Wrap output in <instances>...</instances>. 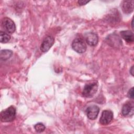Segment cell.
<instances>
[{
  "label": "cell",
  "mask_w": 134,
  "mask_h": 134,
  "mask_svg": "<svg viewBox=\"0 0 134 134\" xmlns=\"http://www.w3.org/2000/svg\"><path fill=\"white\" fill-rule=\"evenodd\" d=\"M131 26H132V28L133 29V19L132 20V24H131Z\"/></svg>",
  "instance_id": "18"
},
{
  "label": "cell",
  "mask_w": 134,
  "mask_h": 134,
  "mask_svg": "<svg viewBox=\"0 0 134 134\" xmlns=\"http://www.w3.org/2000/svg\"><path fill=\"white\" fill-rule=\"evenodd\" d=\"M121 37L128 43H132L133 42V34L130 30H123L120 31Z\"/></svg>",
  "instance_id": "11"
},
{
  "label": "cell",
  "mask_w": 134,
  "mask_h": 134,
  "mask_svg": "<svg viewBox=\"0 0 134 134\" xmlns=\"http://www.w3.org/2000/svg\"><path fill=\"white\" fill-rule=\"evenodd\" d=\"M133 1H125L122 4V9L125 14H130L133 10Z\"/></svg>",
  "instance_id": "10"
},
{
  "label": "cell",
  "mask_w": 134,
  "mask_h": 134,
  "mask_svg": "<svg viewBox=\"0 0 134 134\" xmlns=\"http://www.w3.org/2000/svg\"><path fill=\"white\" fill-rule=\"evenodd\" d=\"M113 119V113L111 110H103L100 118L99 119V122L103 125H106L109 124Z\"/></svg>",
  "instance_id": "6"
},
{
  "label": "cell",
  "mask_w": 134,
  "mask_h": 134,
  "mask_svg": "<svg viewBox=\"0 0 134 134\" xmlns=\"http://www.w3.org/2000/svg\"><path fill=\"white\" fill-rule=\"evenodd\" d=\"M1 25L3 28L8 33L12 34L15 32L16 26L14 22L9 18L4 17L2 19Z\"/></svg>",
  "instance_id": "4"
},
{
  "label": "cell",
  "mask_w": 134,
  "mask_h": 134,
  "mask_svg": "<svg viewBox=\"0 0 134 134\" xmlns=\"http://www.w3.org/2000/svg\"><path fill=\"white\" fill-rule=\"evenodd\" d=\"M54 42V39L51 36H47L42 40L40 45V50L43 52H47Z\"/></svg>",
  "instance_id": "5"
},
{
  "label": "cell",
  "mask_w": 134,
  "mask_h": 134,
  "mask_svg": "<svg viewBox=\"0 0 134 134\" xmlns=\"http://www.w3.org/2000/svg\"><path fill=\"white\" fill-rule=\"evenodd\" d=\"M72 48L77 53H82L86 51V45L82 39L77 38L74 39L72 41Z\"/></svg>",
  "instance_id": "3"
},
{
  "label": "cell",
  "mask_w": 134,
  "mask_h": 134,
  "mask_svg": "<svg viewBox=\"0 0 134 134\" xmlns=\"http://www.w3.org/2000/svg\"><path fill=\"white\" fill-rule=\"evenodd\" d=\"M133 103L132 102H128L125 103L122 107L121 110L122 115L124 116H131L133 113Z\"/></svg>",
  "instance_id": "9"
},
{
  "label": "cell",
  "mask_w": 134,
  "mask_h": 134,
  "mask_svg": "<svg viewBox=\"0 0 134 134\" xmlns=\"http://www.w3.org/2000/svg\"><path fill=\"white\" fill-rule=\"evenodd\" d=\"M133 70H133V65L131 66V69H130V73L132 76H133Z\"/></svg>",
  "instance_id": "17"
},
{
  "label": "cell",
  "mask_w": 134,
  "mask_h": 134,
  "mask_svg": "<svg viewBox=\"0 0 134 134\" xmlns=\"http://www.w3.org/2000/svg\"><path fill=\"white\" fill-rule=\"evenodd\" d=\"M85 39L87 43L91 46H96L98 41V37L97 34L94 32H88L85 34Z\"/></svg>",
  "instance_id": "8"
},
{
  "label": "cell",
  "mask_w": 134,
  "mask_h": 134,
  "mask_svg": "<svg viewBox=\"0 0 134 134\" xmlns=\"http://www.w3.org/2000/svg\"><path fill=\"white\" fill-rule=\"evenodd\" d=\"M16 108L13 106H10L5 110H3L0 115L2 122H11L14 120L16 117Z\"/></svg>",
  "instance_id": "1"
},
{
  "label": "cell",
  "mask_w": 134,
  "mask_h": 134,
  "mask_svg": "<svg viewBox=\"0 0 134 134\" xmlns=\"http://www.w3.org/2000/svg\"><path fill=\"white\" fill-rule=\"evenodd\" d=\"M98 88V84L96 82H93L86 84L82 92V95L87 98L93 97L96 93Z\"/></svg>",
  "instance_id": "2"
},
{
  "label": "cell",
  "mask_w": 134,
  "mask_h": 134,
  "mask_svg": "<svg viewBox=\"0 0 134 134\" xmlns=\"http://www.w3.org/2000/svg\"><path fill=\"white\" fill-rule=\"evenodd\" d=\"M10 39V35L3 31H0V41L2 43H6L8 42Z\"/></svg>",
  "instance_id": "13"
},
{
  "label": "cell",
  "mask_w": 134,
  "mask_h": 134,
  "mask_svg": "<svg viewBox=\"0 0 134 134\" xmlns=\"http://www.w3.org/2000/svg\"><path fill=\"white\" fill-rule=\"evenodd\" d=\"M99 108L95 105H91L88 106L86 110V115L91 120H94L95 119L99 113Z\"/></svg>",
  "instance_id": "7"
},
{
  "label": "cell",
  "mask_w": 134,
  "mask_h": 134,
  "mask_svg": "<svg viewBox=\"0 0 134 134\" xmlns=\"http://www.w3.org/2000/svg\"><path fill=\"white\" fill-rule=\"evenodd\" d=\"M128 97L129 98L133 99V87H131L128 92Z\"/></svg>",
  "instance_id": "15"
},
{
  "label": "cell",
  "mask_w": 134,
  "mask_h": 134,
  "mask_svg": "<svg viewBox=\"0 0 134 134\" xmlns=\"http://www.w3.org/2000/svg\"><path fill=\"white\" fill-rule=\"evenodd\" d=\"M89 2V1H83V0H80V1H78L77 3L80 5H84L86 4L87 3H88Z\"/></svg>",
  "instance_id": "16"
},
{
  "label": "cell",
  "mask_w": 134,
  "mask_h": 134,
  "mask_svg": "<svg viewBox=\"0 0 134 134\" xmlns=\"http://www.w3.org/2000/svg\"><path fill=\"white\" fill-rule=\"evenodd\" d=\"M13 54V52L10 50H2L0 53V57L2 60H6L9 59Z\"/></svg>",
  "instance_id": "12"
},
{
  "label": "cell",
  "mask_w": 134,
  "mask_h": 134,
  "mask_svg": "<svg viewBox=\"0 0 134 134\" xmlns=\"http://www.w3.org/2000/svg\"><path fill=\"white\" fill-rule=\"evenodd\" d=\"M34 128L36 130V131L38 132H43L44 129H45V126L44 125L41 123V122H39V123H38L37 124H36L35 126H34Z\"/></svg>",
  "instance_id": "14"
}]
</instances>
